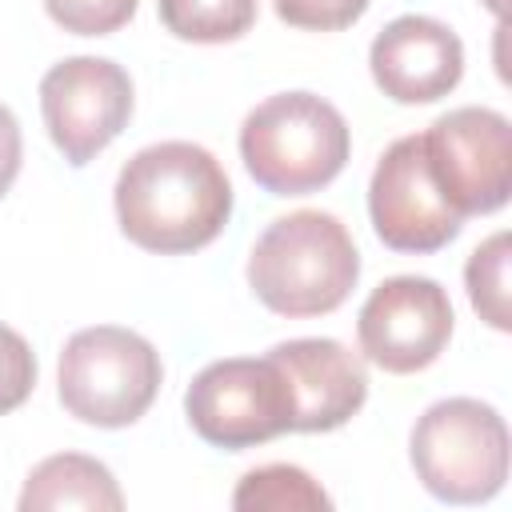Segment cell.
<instances>
[{
  "label": "cell",
  "instance_id": "cell-1",
  "mask_svg": "<svg viewBox=\"0 0 512 512\" xmlns=\"http://www.w3.org/2000/svg\"><path fill=\"white\" fill-rule=\"evenodd\" d=\"M228 216V172L192 140L148 144L116 176V220L124 236L148 252H196L224 232Z\"/></svg>",
  "mask_w": 512,
  "mask_h": 512
},
{
  "label": "cell",
  "instance_id": "cell-3",
  "mask_svg": "<svg viewBox=\"0 0 512 512\" xmlns=\"http://www.w3.org/2000/svg\"><path fill=\"white\" fill-rule=\"evenodd\" d=\"M344 116L312 92H280L256 104L240 128L248 176L272 196H308L332 184L348 164Z\"/></svg>",
  "mask_w": 512,
  "mask_h": 512
},
{
  "label": "cell",
  "instance_id": "cell-7",
  "mask_svg": "<svg viewBox=\"0 0 512 512\" xmlns=\"http://www.w3.org/2000/svg\"><path fill=\"white\" fill-rule=\"evenodd\" d=\"M432 180L460 216H484L512 192V128L492 108H452L424 132Z\"/></svg>",
  "mask_w": 512,
  "mask_h": 512
},
{
  "label": "cell",
  "instance_id": "cell-5",
  "mask_svg": "<svg viewBox=\"0 0 512 512\" xmlns=\"http://www.w3.org/2000/svg\"><path fill=\"white\" fill-rule=\"evenodd\" d=\"M160 352L132 328H80L60 352V404L96 428L136 424L160 392Z\"/></svg>",
  "mask_w": 512,
  "mask_h": 512
},
{
  "label": "cell",
  "instance_id": "cell-18",
  "mask_svg": "<svg viewBox=\"0 0 512 512\" xmlns=\"http://www.w3.org/2000/svg\"><path fill=\"white\" fill-rule=\"evenodd\" d=\"M36 388V356L20 332L0 324V416L20 408Z\"/></svg>",
  "mask_w": 512,
  "mask_h": 512
},
{
  "label": "cell",
  "instance_id": "cell-11",
  "mask_svg": "<svg viewBox=\"0 0 512 512\" xmlns=\"http://www.w3.org/2000/svg\"><path fill=\"white\" fill-rule=\"evenodd\" d=\"M292 388V432H332L368 400V372L340 340L300 336L268 352Z\"/></svg>",
  "mask_w": 512,
  "mask_h": 512
},
{
  "label": "cell",
  "instance_id": "cell-6",
  "mask_svg": "<svg viewBox=\"0 0 512 512\" xmlns=\"http://www.w3.org/2000/svg\"><path fill=\"white\" fill-rule=\"evenodd\" d=\"M184 412L200 440L240 452L292 432V388L272 356H228L196 372Z\"/></svg>",
  "mask_w": 512,
  "mask_h": 512
},
{
  "label": "cell",
  "instance_id": "cell-12",
  "mask_svg": "<svg viewBox=\"0 0 512 512\" xmlns=\"http://www.w3.org/2000/svg\"><path fill=\"white\" fill-rule=\"evenodd\" d=\"M376 88L396 104H432L448 96L464 76L460 36L432 16L392 20L368 52Z\"/></svg>",
  "mask_w": 512,
  "mask_h": 512
},
{
  "label": "cell",
  "instance_id": "cell-2",
  "mask_svg": "<svg viewBox=\"0 0 512 512\" xmlns=\"http://www.w3.org/2000/svg\"><path fill=\"white\" fill-rule=\"evenodd\" d=\"M360 280V252L332 212L300 208L272 220L248 256V284L276 316L336 312Z\"/></svg>",
  "mask_w": 512,
  "mask_h": 512
},
{
  "label": "cell",
  "instance_id": "cell-4",
  "mask_svg": "<svg viewBox=\"0 0 512 512\" xmlns=\"http://www.w3.org/2000/svg\"><path fill=\"white\" fill-rule=\"evenodd\" d=\"M416 480L444 504H484L508 480V424L472 396L432 404L412 428Z\"/></svg>",
  "mask_w": 512,
  "mask_h": 512
},
{
  "label": "cell",
  "instance_id": "cell-20",
  "mask_svg": "<svg viewBox=\"0 0 512 512\" xmlns=\"http://www.w3.org/2000/svg\"><path fill=\"white\" fill-rule=\"evenodd\" d=\"M20 152H24V144H20V124H16V116L0 104V196L12 188V180H16V172H20Z\"/></svg>",
  "mask_w": 512,
  "mask_h": 512
},
{
  "label": "cell",
  "instance_id": "cell-21",
  "mask_svg": "<svg viewBox=\"0 0 512 512\" xmlns=\"http://www.w3.org/2000/svg\"><path fill=\"white\" fill-rule=\"evenodd\" d=\"M484 4H488V8L496 12V16H504V0H484Z\"/></svg>",
  "mask_w": 512,
  "mask_h": 512
},
{
  "label": "cell",
  "instance_id": "cell-10",
  "mask_svg": "<svg viewBox=\"0 0 512 512\" xmlns=\"http://www.w3.org/2000/svg\"><path fill=\"white\" fill-rule=\"evenodd\" d=\"M360 352L396 376L428 368L452 336V300L428 276H392L356 316Z\"/></svg>",
  "mask_w": 512,
  "mask_h": 512
},
{
  "label": "cell",
  "instance_id": "cell-19",
  "mask_svg": "<svg viewBox=\"0 0 512 512\" xmlns=\"http://www.w3.org/2000/svg\"><path fill=\"white\" fill-rule=\"evenodd\" d=\"M276 16L304 32H340L368 12V0H272Z\"/></svg>",
  "mask_w": 512,
  "mask_h": 512
},
{
  "label": "cell",
  "instance_id": "cell-16",
  "mask_svg": "<svg viewBox=\"0 0 512 512\" xmlns=\"http://www.w3.org/2000/svg\"><path fill=\"white\" fill-rule=\"evenodd\" d=\"M464 284H468V300L480 312L484 324H492L496 332L512 328L508 316V232L488 236L464 268Z\"/></svg>",
  "mask_w": 512,
  "mask_h": 512
},
{
  "label": "cell",
  "instance_id": "cell-8",
  "mask_svg": "<svg viewBox=\"0 0 512 512\" xmlns=\"http://www.w3.org/2000/svg\"><path fill=\"white\" fill-rule=\"evenodd\" d=\"M40 112L52 144L80 168L124 132L132 116V80L116 60L68 56L44 72Z\"/></svg>",
  "mask_w": 512,
  "mask_h": 512
},
{
  "label": "cell",
  "instance_id": "cell-14",
  "mask_svg": "<svg viewBox=\"0 0 512 512\" xmlns=\"http://www.w3.org/2000/svg\"><path fill=\"white\" fill-rule=\"evenodd\" d=\"M232 508L240 512H320L332 508L328 492L296 464H264L244 472L232 492Z\"/></svg>",
  "mask_w": 512,
  "mask_h": 512
},
{
  "label": "cell",
  "instance_id": "cell-15",
  "mask_svg": "<svg viewBox=\"0 0 512 512\" xmlns=\"http://www.w3.org/2000/svg\"><path fill=\"white\" fill-rule=\"evenodd\" d=\"M160 20L192 44L240 40L256 20V0H160Z\"/></svg>",
  "mask_w": 512,
  "mask_h": 512
},
{
  "label": "cell",
  "instance_id": "cell-9",
  "mask_svg": "<svg viewBox=\"0 0 512 512\" xmlns=\"http://www.w3.org/2000/svg\"><path fill=\"white\" fill-rule=\"evenodd\" d=\"M368 212L376 236L396 252L420 256L456 240L464 216L444 200L440 184L432 180L424 132L388 144L368 184Z\"/></svg>",
  "mask_w": 512,
  "mask_h": 512
},
{
  "label": "cell",
  "instance_id": "cell-13",
  "mask_svg": "<svg viewBox=\"0 0 512 512\" xmlns=\"http://www.w3.org/2000/svg\"><path fill=\"white\" fill-rule=\"evenodd\" d=\"M56 508H88V512H120L124 496L112 472L80 452H60L40 460L20 492V512H56Z\"/></svg>",
  "mask_w": 512,
  "mask_h": 512
},
{
  "label": "cell",
  "instance_id": "cell-17",
  "mask_svg": "<svg viewBox=\"0 0 512 512\" xmlns=\"http://www.w3.org/2000/svg\"><path fill=\"white\" fill-rule=\"evenodd\" d=\"M44 8L72 36H108L132 20L136 0H44Z\"/></svg>",
  "mask_w": 512,
  "mask_h": 512
}]
</instances>
